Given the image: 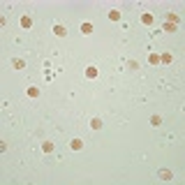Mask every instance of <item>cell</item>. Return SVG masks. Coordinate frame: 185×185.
<instances>
[{
    "label": "cell",
    "mask_w": 185,
    "mask_h": 185,
    "mask_svg": "<svg viewBox=\"0 0 185 185\" xmlns=\"http://www.w3.org/2000/svg\"><path fill=\"white\" fill-rule=\"evenodd\" d=\"M53 148H56L53 141H44V144H42V151H44V153H53Z\"/></svg>",
    "instance_id": "8"
},
{
    "label": "cell",
    "mask_w": 185,
    "mask_h": 185,
    "mask_svg": "<svg viewBox=\"0 0 185 185\" xmlns=\"http://www.w3.org/2000/svg\"><path fill=\"white\" fill-rule=\"evenodd\" d=\"M102 118H93V121H90V130H102Z\"/></svg>",
    "instance_id": "5"
},
{
    "label": "cell",
    "mask_w": 185,
    "mask_h": 185,
    "mask_svg": "<svg viewBox=\"0 0 185 185\" xmlns=\"http://www.w3.org/2000/svg\"><path fill=\"white\" fill-rule=\"evenodd\" d=\"M141 23H146V26H153V14H148V12H146V14L141 16Z\"/></svg>",
    "instance_id": "11"
},
{
    "label": "cell",
    "mask_w": 185,
    "mask_h": 185,
    "mask_svg": "<svg viewBox=\"0 0 185 185\" xmlns=\"http://www.w3.org/2000/svg\"><path fill=\"white\" fill-rule=\"evenodd\" d=\"M151 125H155V127H157V125H162V116L153 113V116H151Z\"/></svg>",
    "instance_id": "10"
},
{
    "label": "cell",
    "mask_w": 185,
    "mask_h": 185,
    "mask_svg": "<svg viewBox=\"0 0 185 185\" xmlns=\"http://www.w3.org/2000/svg\"><path fill=\"white\" fill-rule=\"evenodd\" d=\"M53 33H56L58 37H65V35H67V28L65 26H53Z\"/></svg>",
    "instance_id": "4"
},
{
    "label": "cell",
    "mask_w": 185,
    "mask_h": 185,
    "mask_svg": "<svg viewBox=\"0 0 185 185\" xmlns=\"http://www.w3.org/2000/svg\"><path fill=\"white\" fill-rule=\"evenodd\" d=\"M81 33L90 35V33H93V23H88V21H86V23H81Z\"/></svg>",
    "instance_id": "9"
},
{
    "label": "cell",
    "mask_w": 185,
    "mask_h": 185,
    "mask_svg": "<svg viewBox=\"0 0 185 185\" xmlns=\"http://www.w3.org/2000/svg\"><path fill=\"white\" fill-rule=\"evenodd\" d=\"M176 28H178L176 23H169V21H164V30H167V33H174Z\"/></svg>",
    "instance_id": "13"
},
{
    "label": "cell",
    "mask_w": 185,
    "mask_h": 185,
    "mask_svg": "<svg viewBox=\"0 0 185 185\" xmlns=\"http://www.w3.org/2000/svg\"><path fill=\"white\" fill-rule=\"evenodd\" d=\"M69 148H72V151H81V148H83V141H81V139H72V141H69Z\"/></svg>",
    "instance_id": "3"
},
{
    "label": "cell",
    "mask_w": 185,
    "mask_h": 185,
    "mask_svg": "<svg viewBox=\"0 0 185 185\" xmlns=\"http://www.w3.org/2000/svg\"><path fill=\"white\" fill-rule=\"evenodd\" d=\"M171 60H174V56H171L169 51H164V53H160V63H164V65H169Z\"/></svg>",
    "instance_id": "1"
},
{
    "label": "cell",
    "mask_w": 185,
    "mask_h": 185,
    "mask_svg": "<svg viewBox=\"0 0 185 185\" xmlns=\"http://www.w3.org/2000/svg\"><path fill=\"white\" fill-rule=\"evenodd\" d=\"M157 176L162 178V181H171V176H174V174H171L169 169H160V171H157Z\"/></svg>",
    "instance_id": "2"
},
{
    "label": "cell",
    "mask_w": 185,
    "mask_h": 185,
    "mask_svg": "<svg viewBox=\"0 0 185 185\" xmlns=\"http://www.w3.org/2000/svg\"><path fill=\"white\" fill-rule=\"evenodd\" d=\"M109 19H111V21H118V19H121V12H118V9H111V12H109Z\"/></svg>",
    "instance_id": "14"
},
{
    "label": "cell",
    "mask_w": 185,
    "mask_h": 185,
    "mask_svg": "<svg viewBox=\"0 0 185 185\" xmlns=\"http://www.w3.org/2000/svg\"><path fill=\"white\" fill-rule=\"evenodd\" d=\"M37 95H39V90H37L35 86H30V88H28V97H37Z\"/></svg>",
    "instance_id": "16"
},
{
    "label": "cell",
    "mask_w": 185,
    "mask_h": 185,
    "mask_svg": "<svg viewBox=\"0 0 185 185\" xmlns=\"http://www.w3.org/2000/svg\"><path fill=\"white\" fill-rule=\"evenodd\" d=\"M12 65H14L16 69H23V67H26V60H23V58H14V60H12Z\"/></svg>",
    "instance_id": "6"
},
{
    "label": "cell",
    "mask_w": 185,
    "mask_h": 185,
    "mask_svg": "<svg viewBox=\"0 0 185 185\" xmlns=\"http://www.w3.org/2000/svg\"><path fill=\"white\" fill-rule=\"evenodd\" d=\"M167 19H169V23H176V26H178V21H181V19H178V14H169Z\"/></svg>",
    "instance_id": "17"
},
{
    "label": "cell",
    "mask_w": 185,
    "mask_h": 185,
    "mask_svg": "<svg viewBox=\"0 0 185 185\" xmlns=\"http://www.w3.org/2000/svg\"><path fill=\"white\" fill-rule=\"evenodd\" d=\"M86 76H88V79H95V76H97V67H93V65L86 67Z\"/></svg>",
    "instance_id": "7"
},
{
    "label": "cell",
    "mask_w": 185,
    "mask_h": 185,
    "mask_svg": "<svg viewBox=\"0 0 185 185\" xmlns=\"http://www.w3.org/2000/svg\"><path fill=\"white\" fill-rule=\"evenodd\" d=\"M148 63L157 65V63H160V53H151V56H148Z\"/></svg>",
    "instance_id": "15"
},
{
    "label": "cell",
    "mask_w": 185,
    "mask_h": 185,
    "mask_svg": "<svg viewBox=\"0 0 185 185\" xmlns=\"http://www.w3.org/2000/svg\"><path fill=\"white\" fill-rule=\"evenodd\" d=\"M21 26L23 28H30L33 26V19H30V16H21Z\"/></svg>",
    "instance_id": "12"
}]
</instances>
